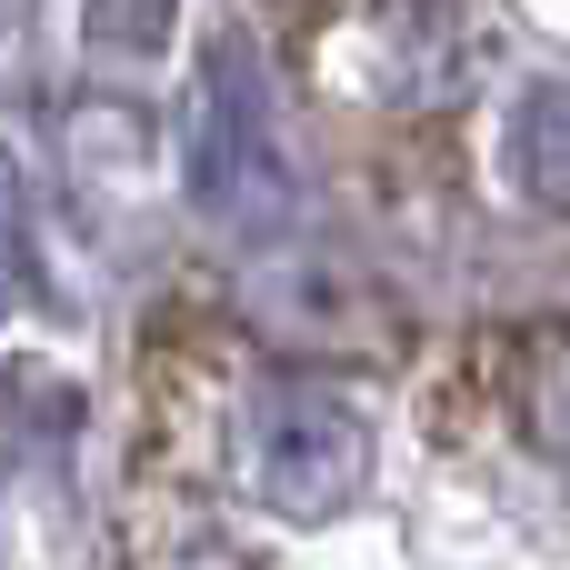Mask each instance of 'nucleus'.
<instances>
[{
	"label": "nucleus",
	"instance_id": "f257e3e1",
	"mask_svg": "<svg viewBox=\"0 0 570 570\" xmlns=\"http://www.w3.org/2000/svg\"><path fill=\"white\" fill-rule=\"evenodd\" d=\"M190 200L220 230H281L291 220L281 110H271V80H261V60L240 40H220L200 90H190Z\"/></svg>",
	"mask_w": 570,
	"mask_h": 570
},
{
	"label": "nucleus",
	"instance_id": "20e7f679",
	"mask_svg": "<svg viewBox=\"0 0 570 570\" xmlns=\"http://www.w3.org/2000/svg\"><path fill=\"white\" fill-rule=\"evenodd\" d=\"M531 421H541V441H551V461L570 471V341L541 361V391H531Z\"/></svg>",
	"mask_w": 570,
	"mask_h": 570
},
{
	"label": "nucleus",
	"instance_id": "f03ea898",
	"mask_svg": "<svg viewBox=\"0 0 570 570\" xmlns=\"http://www.w3.org/2000/svg\"><path fill=\"white\" fill-rule=\"evenodd\" d=\"M250 491L281 521H341L371 491V411L341 381H281L250 421Z\"/></svg>",
	"mask_w": 570,
	"mask_h": 570
},
{
	"label": "nucleus",
	"instance_id": "7ed1b4c3",
	"mask_svg": "<svg viewBox=\"0 0 570 570\" xmlns=\"http://www.w3.org/2000/svg\"><path fill=\"white\" fill-rule=\"evenodd\" d=\"M511 180H521L551 220H570V80H541V90L511 110Z\"/></svg>",
	"mask_w": 570,
	"mask_h": 570
},
{
	"label": "nucleus",
	"instance_id": "39448f33",
	"mask_svg": "<svg viewBox=\"0 0 570 570\" xmlns=\"http://www.w3.org/2000/svg\"><path fill=\"white\" fill-rule=\"evenodd\" d=\"M10 281H20V230H10V180H0V301H10Z\"/></svg>",
	"mask_w": 570,
	"mask_h": 570
}]
</instances>
